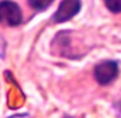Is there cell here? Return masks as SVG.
<instances>
[{
    "label": "cell",
    "instance_id": "1",
    "mask_svg": "<svg viewBox=\"0 0 121 118\" xmlns=\"http://www.w3.org/2000/svg\"><path fill=\"white\" fill-rule=\"evenodd\" d=\"M22 21V12L19 5L11 0L0 1V24L7 27H17Z\"/></svg>",
    "mask_w": 121,
    "mask_h": 118
},
{
    "label": "cell",
    "instance_id": "2",
    "mask_svg": "<svg viewBox=\"0 0 121 118\" xmlns=\"http://www.w3.org/2000/svg\"><path fill=\"white\" fill-rule=\"evenodd\" d=\"M119 75V66L114 61H104L94 69V77L99 84L106 85L113 82Z\"/></svg>",
    "mask_w": 121,
    "mask_h": 118
},
{
    "label": "cell",
    "instance_id": "3",
    "mask_svg": "<svg viewBox=\"0 0 121 118\" xmlns=\"http://www.w3.org/2000/svg\"><path fill=\"white\" fill-rule=\"evenodd\" d=\"M80 0H62L53 15V20L58 24L66 22L71 20L74 15H77L80 12Z\"/></svg>",
    "mask_w": 121,
    "mask_h": 118
},
{
    "label": "cell",
    "instance_id": "4",
    "mask_svg": "<svg viewBox=\"0 0 121 118\" xmlns=\"http://www.w3.org/2000/svg\"><path fill=\"white\" fill-rule=\"evenodd\" d=\"M53 1L54 0H28V4L37 11H45Z\"/></svg>",
    "mask_w": 121,
    "mask_h": 118
},
{
    "label": "cell",
    "instance_id": "5",
    "mask_svg": "<svg viewBox=\"0 0 121 118\" xmlns=\"http://www.w3.org/2000/svg\"><path fill=\"white\" fill-rule=\"evenodd\" d=\"M106 7L113 13H121V0H105Z\"/></svg>",
    "mask_w": 121,
    "mask_h": 118
},
{
    "label": "cell",
    "instance_id": "6",
    "mask_svg": "<svg viewBox=\"0 0 121 118\" xmlns=\"http://www.w3.org/2000/svg\"><path fill=\"white\" fill-rule=\"evenodd\" d=\"M120 111H121V105H120Z\"/></svg>",
    "mask_w": 121,
    "mask_h": 118
}]
</instances>
